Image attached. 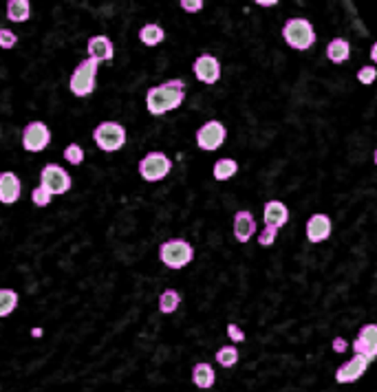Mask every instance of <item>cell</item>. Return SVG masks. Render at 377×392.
Here are the masks:
<instances>
[{
  "label": "cell",
  "instance_id": "31",
  "mask_svg": "<svg viewBox=\"0 0 377 392\" xmlns=\"http://www.w3.org/2000/svg\"><path fill=\"white\" fill-rule=\"evenodd\" d=\"M179 5L188 13H197V11L203 9V0H179Z\"/></svg>",
  "mask_w": 377,
  "mask_h": 392
},
{
  "label": "cell",
  "instance_id": "14",
  "mask_svg": "<svg viewBox=\"0 0 377 392\" xmlns=\"http://www.w3.org/2000/svg\"><path fill=\"white\" fill-rule=\"evenodd\" d=\"M263 220H265V227H274V229L285 227L289 220L287 205L283 201H267L263 207Z\"/></svg>",
  "mask_w": 377,
  "mask_h": 392
},
{
  "label": "cell",
  "instance_id": "34",
  "mask_svg": "<svg viewBox=\"0 0 377 392\" xmlns=\"http://www.w3.org/2000/svg\"><path fill=\"white\" fill-rule=\"evenodd\" d=\"M333 348H335V351H344L346 342H344V340H335V342H333Z\"/></svg>",
  "mask_w": 377,
  "mask_h": 392
},
{
  "label": "cell",
  "instance_id": "12",
  "mask_svg": "<svg viewBox=\"0 0 377 392\" xmlns=\"http://www.w3.org/2000/svg\"><path fill=\"white\" fill-rule=\"evenodd\" d=\"M369 363L371 361L367 357L355 355L353 359H348L346 363H342V366L338 368V372H335V382H338V384H353V382H357L360 377L367 372Z\"/></svg>",
  "mask_w": 377,
  "mask_h": 392
},
{
  "label": "cell",
  "instance_id": "33",
  "mask_svg": "<svg viewBox=\"0 0 377 392\" xmlns=\"http://www.w3.org/2000/svg\"><path fill=\"white\" fill-rule=\"evenodd\" d=\"M254 3H256L258 7H274V5L281 3V0H254Z\"/></svg>",
  "mask_w": 377,
  "mask_h": 392
},
{
  "label": "cell",
  "instance_id": "32",
  "mask_svg": "<svg viewBox=\"0 0 377 392\" xmlns=\"http://www.w3.org/2000/svg\"><path fill=\"white\" fill-rule=\"evenodd\" d=\"M228 335H230V340L236 342V344H241L245 342V333L241 326H236V324H228Z\"/></svg>",
  "mask_w": 377,
  "mask_h": 392
},
{
  "label": "cell",
  "instance_id": "26",
  "mask_svg": "<svg viewBox=\"0 0 377 392\" xmlns=\"http://www.w3.org/2000/svg\"><path fill=\"white\" fill-rule=\"evenodd\" d=\"M64 161H68L71 165H82L84 161V148L77 144H68L64 148Z\"/></svg>",
  "mask_w": 377,
  "mask_h": 392
},
{
  "label": "cell",
  "instance_id": "3",
  "mask_svg": "<svg viewBox=\"0 0 377 392\" xmlns=\"http://www.w3.org/2000/svg\"><path fill=\"white\" fill-rule=\"evenodd\" d=\"M283 40L287 42V45L291 49H296V51H306V49H311L316 45V29H313V24L309 20H304V18H291L285 22L283 27Z\"/></svg>",
  "mask_w": 377,
  "mask_h": 392
},
{
  "label": "cell",
  "instance_id": "16",
  "mask_svg": "<svg viewBox=\"0 0 377 392\" xmlns=\"http://www.w3.org/2000/svg\"><path fill=\"white\" fill-rule=\"evenodd\" d=\"M87 51H89V58L97 60V62H110L115 58V47L110 38L106 36H93L87 42Z\"/></svg>",
  "mask_w": 377,
  "mask_h": 392
},
{
  "label": "cell",
  "instance_id": "4",
  "mask_svg": "<svg viewBox=\"0 0 377 392\" xmlns=\"http://www.w3.org/2000/svg\"><path fill=\"white\" fill-rule=\"evenodd\" d=\"M97 66H100V62L93 60V58L82 60V62L75 66V71H73L71 80H68V89H71V93H73L75 97H89V95L95 91Z\"/></svg>",
  "mask_w": 377,
  "mask_h": 392
},
{
  "label": "cell",
  "instance_id": "23",
  "mask_svg": "<svg viewBox=\"0 0 377 392\" xmlns=\"http://www.w3.org/2000/svg\"><path fill=\"white\" fill-rule=\"evenodd\" d=\"M179 304H181V296H179V291H175V289H165L159 296V311L165 313V315L175 313L179 309Z\"/></svg>",
  "mask_w": 377,
  "mask_h": 392
},
{
  "label": "cell",
  "instance_id": "11",
  "mask_svg": "<svg viewBox=\"0 0 377 392\" xmlns=\"http://www.w3.org/2000/svg\"><path fill=\"white\" fill-rule=\"evenodd\" d=\"M353 351H355V355L367 357L369 361H373L377 357V326L375 324L362 326L360 335L353 342Z\"/></svg>",
  "mask_w": 377,
  "mask_h": 392
},
{
  "label": "cell",
  "instance_id": "28",
  "mask_svg": "<svg viewBox=\"0 0 377 392\" xmlns=\"http://www.w3.org/2000/svg\"><path fill=\"white\" fill-rule=\"evenodd\" d=\"M375 77H377V68H375L373 64L362 66V68H360V73H357V82H360V84H364V86H371V84L375 82Z\"/></svg>",
  "mask_w": 377,
  "mask_h": 392
},
{
  "label": "cell",
  "instance_id": "6",
  "mask_svg": "<svg viewBox=\"0 0 377 392\" xmlns=\"http://www.w3.org/2000/svg\"><path fill=\"white\" fill-rule=\"evenodd\" d=\"M93 139L100 150L104 152H117L126 144V128L119 121H102L100 126H95Z\"/></svg>",
  "mask_w": 377,
  "mask_h": 392
},
{
  "label": "cell",
  "instance_id": "9",
  "mask_svg": "<svg viewBox=\"0 0 377 392\" xmlns=\"http://www.w3.org/2000/svg\"><path fill=\"white\" fill-rule=\"evenodd\" d=\"M51 144V130L45 121H31L22 130V148L27 152H42Z\"/></svg>",
  "mask_w": 377,
  "mask_h": 392
},
{
  "label": "cell",
  "instance_id": "24",
  "mask_svg": "<svg viewBox=\"0 0 377 392\" xmlns=\"http://www.w3.org/2000/svg\"><path fill=\"white\" fill-rule=\"evenodd\" d=\"M18 306V293L13 289H0V317H7L16 311Z\"/></svg>",
  "mask_w": 377,
  "mask_h": 392
},
{
  "label": "cell",
  "instance_id": "15",
  "mask_svg": "<svg viewBox=\"0 0 377 392\" xmlns=\"http://www.w3.org/2000/svg\"><path fill=\"white\" fill-rule=\"evenodd\" d=\"M20 179L16 172H0V203L3 205H13L20 199Z\"/></svg>",
  "mask_w": 377,
  "mask_h": 392
},
{
  "label": "cell",
  "instance_id": "30",
  "mask_svg": "<svg viewBox=\"0 0 377 392\" xmlns=\"http://www.w3.org/2000/svg\"><path fill=\"white\" fill-rule=\"evenodd\" d=\"M276 238H278V229L265 227L263 232H258V245L260 247H272L276 243Z\"/></svg>",
  "mask_w": 377,
  "mask_h": 392
},
{
  "label": "cell",
  "instance_id": "27",
  "mask_svg": "<svg viewBox=\"0 0 377 392\" xmlns=\"http://www.w3.org/2000/svg\"><path fill=\"white\" fill-rule=\"evenodd\" d=\"M51 199H53V196H51L45 188H42V186H38V188L31 190V201H34L36 207H47V205H51Z\"/></svg>",
  "mask_w": 377,
  "mask_h": 392
},
{
  "label": "cell",
  "instance_id": "22",
  "mask_svg": "<svg viewBox=\"0 0 377 392\" xmlns=\"http://www.w3.org/2000/svg\"><path fill=\"white\" fill-rule=\"evenodd\" d=\"M236 172H239V163L234 159H219L212 167V174L216 181H230Z\"/></svg>",
  "mask_w": 377,
  "mask_h": 392
},
{
  "label": "cell",
  "instance_id": "25",
  "mask_svg": "<svg viewBox=\"0 0 377 392\" xmlns=\"http://www.w3.org/2000/svg\"><path fill=\"white\" fill-rule=\"evenodd\" d=\"M216 361H219V366H223V368L236 366V361H239V351H236V346H223V348H219Z\"/></svg>",
  "mask_w": 377,
  "mask_h": 392
},
{
  "label": "cell",
  "instance_id": "18",
  "mask_svg": "<svg viewBox=\"0 0 377 392\" xmlns=\"http://www.w3.org/2000/svg\"><path fill=\"white\" fill-rule=\"evenodd\" d=\"M214 382H216V372L209 363H205V361L194 363V368H192V384L194 386L201 390H209L214 386Z\"/></svg>",
  "mask_w": 377,
  "mask_h": 392
},
{
  "label": "cell",
  "instance_id": "17",
  "mask_svg": "<svg viewBox=\"0 0 377 392\" xmlns=\"http://www.w3.org/2000/svg\"><path fill=\"white\" fill-rule=\"evenodd\" d=\"M256 232V218L251 216V212L247 209H241V212L234 214V238L239 243H247L251 236Z\"/></svg>",
  "mask_w": 377,
  "mask_h": 392
},
{
  "label": "cell",
  "instance_id": "5",
  "mask_svg": "<svg viewBox=\"0 0 377 392\" xmlns=\"http://www.w3.org/2000/svg\"><path fill=\"white\" fill-rule=\"evenodd\" d=\"M139 176L148 183H157V181L165 179L168 174L172 172V159L165 155V152H148V155L139 161Z\"/></svg>",
  "mask_w": 377,
  "mask_h": 392
},
{
  "label": "cell",
  "instance_id": "2",
  "mask_svg": "<svg viewBox=\"0 0 377 392\" xmlns=\"http://www.w3.org/2000/svg\"><path fill=\"white\" fill-rule=\"evenodd\" d=\"M159 260L168 269H184L194 260V247L184 238H170L159 245Z\"/></svg>",
  "mask_w": 377,
  "mask_h": 392
},
{
  "label": "cell",
  "instance_id": "1",
  "mask_svg": "<svg viewBox=\"0 0 377 392\" xmlns=\"http://www.w3.org/2000/svg\"><path fill=\"white\" fill-rule=\"evenodd\" d=\"M186 100V82L184 80H168L159 86H152L146 93V108L150 115H165L170 110H177Z\"/></svg>",
  "mask_w": 377,
  "mask_h": 392
},
{
  "label": "cell",
  "instance_id": "8",
  "mask_svg": "<svg viewBox=\"0 0 377 392\" xmlns=\"http://www.w3.org/2000/svg\"><path fill=\"white\" fill-rule=\"evenodd\" d=\"M226 137H228V130H226V126H223V121L209 119L197 130V146L205 152H214L226 144Z\"/></svg>",
  "mask_w": 377,
  "mask_h": 392
},
{
  "label": "cell",
  "instance_id": "19",
  "mask_svg": "<svg viewBox=\"0 0 377 392\" xmlns=\"http://www.w3.org/2000/svg\"><path fill=\"white\" fill-rule=\"evenodd\" d=\"M327 58L333 62V64H342L351 58V45H348L346 40L342 38H335L327 45Z\"/></svg>",
  "mask_w": 377,
  "mask_h": 392
},
{
  "label": "cell",
  "instance_id": "13",
  "mask_svg": "<svg viewBox=\"0 0 377 392\" xmlns=\"http://www.w3.org/2000/svg\"><path fill=\"white\" fill-rule=\"evenodd\" d=\"M331 232H333V225L327 214H313L306 220V241L313 245L329 241Z\"/></svg>",
  "mask_w": 377,
  "mask_h": 392
},
{
  "label": "cell",
  "instance_id": "29",
  "mask_svg": "<svg viewBox=\"0 0 377 392\" xmlns=\"http://www.w3.org/2000/svg\"><path fill=\"white\" fill-rule=\"evenodd\" d=\"M18 45V36L11 29H0V49H13Z\"/></svg>",
  "mask_w": 377,
  "mask_h": 392
},
{
  "label": "cell",
  "instance_id": "7",
  "mask_svg": "<svg viewBox=\"0 0 377 392\" xmlns=\"http://www.w3.org/2000/svg\"><path fill=\"white\" fill-rule=\"evenodd\" d=\"M40 186L45 188L51 196H60V194H66L68 190H71L73 181H71V174H68L64 167L55 165V163H47L40 172Z\"/></svg>",
  "mask_w": 377,
  "mask_h": 392
},
{
  "label": "cell",
  "instance_id": "21",
  "mask_svg": "<svg viewBox=\"0 0 377 392\" xmlns=\"http://www.w3.org/2000/svg\"><path fill=\"white\" fill-rule=\"evenodd\" d=\"M163 38H165V31L161 29L159 24H155V22L144 24L142 29H139V42H142V45H146V47H157V45H161Z\"/></svg>",
  "mask_w": 377,
  "mask_h": 392
},
{
  "label": "cell",
  "instance_id": "35",
  "mask_svg": "<svg viewBox=\"0 0 377 392\" xmlns=\"http://www.w3.org/2000/svg\"><path fill=\"white\" fill-rule=\"evenodd\" d=\"M371 58H373V60H377V47H375V45L371 47Z\"/></svg>",
  "mask_w": 377,
  "mask_h": 392
},
{
  "label": "cell",
  "instance_id": "20",
  "mask_svg": "<svg viewBox=\"0 0 377 392\" xmlns=\"http://www.w3.org/2000/svg\"><path fill=\"white\" fill-rule=\"evenodd\" d=\"M31 16L29 0H9L7 3V18L11 22H27Z\"/></svg>",
  "mask_w": 377,
  "mask_h": 392
},
{
  "label": "cell",
  "instance_id": "10",
  "mask_svg": "<svg viewBox=\"0 0 377 392\" xmlns=\"http://www.w3.org/2000/svg\"><path fill=\"white\" fill-rule=\"evenodd\" d=\"M192 71H194V77H197L199 82L207 84V86H212V84H216L221 80V62L214 58V55L203 53V55H199L197 60H194Z\"/></svg>",
  "mask_w": 377,
  "mask_h": 392
}]
</instances>
